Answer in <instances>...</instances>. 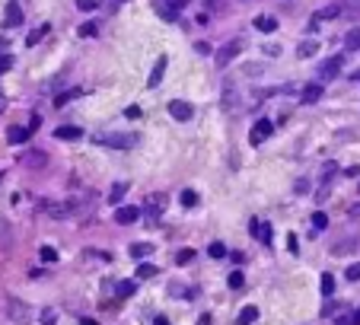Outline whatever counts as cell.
Returning a JSON list of instances; mask_svg holds the SVG:
<instances>
[{
    "label": "cell",
    "instance_id": "obj_1",
    "mask_svg": "<svg viewBox=\"0 0 360 325\" xmlns=\"http://www.w3.org/2000/svg\"><path fill=\"white\" fill-rule=\"evenodd\" d=\"M93 140L102 143V147H112V150H131L140 143V134H134V131H102Z\"/></svg>",
    "mask_w": 360,
    "mask_h": 325
},
{
    "label": "cell",
    "instance_id": "obj_2",
    "mask_svg": "<svg viewBox=\"0 0 360 325\" xmlns=\"http://www.w3.org/2000/svg\"><path fill=\"white\" fill-rule=\"evenodd\" d=\"M239 51H243V42L233 39V42H226V45H220L217 51H214V61H217V67H230V61Z\"/></svg>",
    "mask_w": 360,
    "mask_h": 325
},
{
    "label": "cell",
    "instance_id": "obj_3",
    "mask_svg": "<svg viewBox=\"0 0 360 325\" xmlns=\"http://www.w3.org/2000/svg\"><path fill=\"white\" fill-rule=\"evenodd\" d=\"M166 208H169V198H166V195H150V198H147V208H143V214H147V220L153 223V220H160V217H163Z\"/></svg>",
    "mask_w": 360,
    "mask_h": 325
},
{
    "label": "cell",
    "instance_id": "obj_4",
    "mask_svg": "<svg viewBox=\"0 0 360 325\" xmlns=\"http://www.w3.org/2000/svg\"><path fill=\"white\" fill-rule=\"evenodd\" d=\"M271 134H274V122L261 118V122H255V128L249 131V143H252V147H255V143H265Z\"/></svg>",
    "mask_w": 360,
    "mask_h": 325
},
{
    "label": "cell",
    "instance_id": "obj_5",
    "mask_svg": "<svg viewBox=\"0 0 360 325\" xmlns=\"http://www.w3.org/2000/svg\"><path fill=\"white\" fill-rule=\"evenodd\" d=\"M19 163L29 166V169H42V166L48 163V153L45 150H26V153L19 156Z\"/></svg>",
    "mask_w": 360,
    "mask_h": 325
},
{
    "label": "cell",
    "instance_id": "obj_6",
    "mask_svg": "<svg viewBox=\"0 0 360 325\" xmlns=\"http://www.w3.org/2000/svg\"><path fill=\"white\" fill-rule=\"evenodd\" d=\"M169 115L175 118V122H188V118L195 115V108H191L185 99H172V102H169Z\"/></svg>",
    "mask_w": 360,
    "mask_h": 325
},
{
    "label": "cell",
    "instance_id": "obj_7",
    "mask_svg": "<svg viewBox=\"0 0 360 325\" xmlns=\"http://www.w3.org/2000/svg\"><path fill=\"white\" fill-rule=\"evenodd\" d=\"M322 96H325V86H322V83H306V86L299 90V99H303L306 105H313V102H319Z\"/></svg>",
    "mask_w": 360,
    "mask_h": 325
},
{
    "label": "cell",
    "instance_id": "obj_8",
    "mask_svg": "<svg viewBox=\"0 0 360 325\" xmlns=\"http://www.w3.org/2000/svg\"><path fill=\"white\" fill-rule=\"evenodd\" d=\"M166 64H169V57H166V54H160V57H157V64H153V74L147 77V86H160V83H163Z\"/></svg>",
    "mask_w": 360,
    "mask_h": 325
},
{
    "label": "cell",
    "instance_id": "obj_9",
    "mask_svg": "<svg viewBox=\"0 0 360 325\" xmlns=\"http://www.w3.org/2000/svg\"><path fill=\"white\" fill-rule=\"evenodd\" d=\"M137 217H140V211H137V208H131V204H128V208H125V204H122V208H115V223H122V226L134 223Z\"/></svg>",
    "mask_w": 360,
    "mask_h": 325
},
{
    "label": "cell",
    "instance_id": "obj_10",
    "mask_svg": "<svg viewBox=\"0 0 360 325\" xmlns=\"http://www.w3.org/2000/svg\"><path fill=\"white\" fill-rule=\"evenodd\" d=\"M7 26L10 29L22 26V7H19V0H10V4H7Z\"/></svg>",
    "mask_w": 360,
    "mask_h": 325
},
{
    "label": "cell",
    "instance_id": "obj_11",
    "mask_svg": "<svg viewBox=\"0 0 360 325\" xmlns=\"http://www.w3.org/2000/svg\"><path fill=\"white\" fill-rule=\"evenodd\" d=\"M341 64H344V57H328V61L319 67V77H322V80H328V77H338Z\"/></svg>",
    "mask_w": 360,
    "mask_h": 325
},
{
    "label": "cell",
    "instance_id": "obj_12",
    "mask_svg": "<svg viewBox=\"0 0 360 325\" xmlns=\"http://www.w3.org/2000/svg\"><path fill=\"white\" fill-rule=\"evenodd\" d=\"M48 32H51V22H42V26H35V29L26 35V48H35V45H39Z\"/></svg>",
    "mask_w": 360,
    "mask_h": 325
},
{
    "label": "cell",
    "instance_id": "obj_13",
    "mask_svg": "<svg viewBox=\"0 0 360 325\" xmlns=\"http://www.w3.org/2000/svg\"><path fill=\"white\" fill-rule=\"evenodd\" d=\"M7 312H10V319H16V322H26V316H29V309L22 306L19 300H13V297L7 300Z\"/></svg>",
    "mask_w": 360,
    "mask_h": 325
},
{
    "label": "cell",
    "instance_id": "obj_14",
    "mask_svg": "<svg viewBox=\"0 0 360 325\" xmlns=\"http://www.w3.org/2000/svg\"><path fill=\"white\" fill-rule=\"evenodd\" d=\"M338 16H344V13H341V7H338V4H328V7H322L319 13L313 16V22H322V19H338Z\"/></svg>",
    "mask_w": 360,
    "mask_h": 325
},
{
    "label": "cell",
    "instance_id": "obj_15",
    "mask_svg": "<svg viewBox=\"0 0 360 325\" xmlns=\"http://www.w3.org/2000/svg\"><path fill=\"white\" fill-rule=\"evenodd\" d=\"M252 236H255L258 239V243H271V226L268 223H258V220H252Z\"/></svg>",
    "mask_w": 360,
    "mask_h": 325
},
{
    "label": "cell",
    "instance_id": "obj_16",
    "mask_svg": "<svg viewBox=\"0 0 360 325\" xmlns=\"http://www.w3.org/2000/svg\"><path fill=\"white\" fill-rule=\"evenodd\" d=\"M54 137H57V140H80V137H83V131L74 128V125H64V128H57V131H54Z\"/></svg>",
    "mask_w": 360,
    "mask_h": 325
},
{
    "label": "cell",
    "instance_id": "obj_17",
    "mask_svg": "<svg viewBox=\"0 0 360 325\" xmlns=\"http://www.w3.org/2000/svg\"><path fill=\"white\" fill-rule=\"evenodd\" d=\"M153 7H157V13H160V16H163L166 22H175V16H178V13H175V7L163 4V0H153Z\"/></svg>",
    "mask_w": 360,
    "mask_h": 325
},
{
    "label": "cell",
    "instance_id": "obj_18",
    "mask_svg": "<svg viewBox=\"0 0 360 325\" xmlns=\"http://www.w3.org/2000/svg\"><path fill=\"white\" fill-rule=\"evenodd\" d=\"M29 134H32L29 128H19V125H16V128H10V131H7V140H10V143H22Z\"/></svg>",
    "mask_w": 360,
    "mask_h": 325
},
{
    "label": "cell",
    "instance_id": "obj_19",
    "mask_svg": "<svg viewBox=\"0 0 360 325\" xmlns=\"http://www.w3.org/2000/svg\"><path fill=\"white\" fill-rule=\"evenodd\" d=\"M255 29L258 32H274V29H278V19H274V16H258L255 19Z\"/></svg>",
    "mask_w": 360,
    "mask_h": 325
},
{
    "label": "cell",
    "instance_id": "obj_20",
    "mask_svg": "<svg viewBox=\"0 0 360 325\" xmlns=\"http://www.w3.org/2000/svg\"><path fill=\"white\" fill-rule=\"evenodd\" d=\"M258 319V309L255 306H246L243 312H239V319H236V325H252V322H255Z\"/></svg>",
    "mask_w": 360,
    "mask_h": 325
},
{
    "label": "cell",
    "instance_id": "obj_21",
    "mask_svg": "<svg viewBox=\"0 0 360 325\" xmlns=\"http://www.w3.org/2000/svg\"><path fill=\"white\" fill-rule=\"evenodd\" d=\"M344 48L347 51H360V29H351L344 35Z\"/></svg>",
    "mask_w": 360,
    "mask_h": 325
},
{
    "label": "cell",
    "instance_id": "obj_22",
    "mask_svg": "<svg viewBox=\"0 0 360 325\" xmlns=\"http://www.w3.org/2000/svg\"><path fill=\"white\" fill-rule=\"evenodd\" d=\"M338 7H341L344 16H357L360 13V0H338Z\"/></svg>",
    "mask_w": 360,
    "mask_h": 325
},
{
    "label": "cell",
    "instance_id": "obj_23",
    "mask_svg": "<svg viewBox=\"0 0 360 325\" xmlns=\"http://www.w3.org/2000/svg\"><path fill=\"white\" fill-rule=\"evenodd\" d=\"M128 195V182H115L112 185V195H109V201L112 204H122V198Z\"/></svg>",
    "mask_w": 360,
    "mask_h": 325
},
{
    "label": "cell",
    "instance_id": "obj_24",
    "mask_svg": "<svg viewBox=\"0 0 360 325\" xmlns=\"http://www.w3.org/2000/svg\"><path fill=\"white\" fill-rule=\"evenodd\" d=\"M150 252H153V246H147V243H134V246H131V258H147L150 255Z\"/></svg>",
    "mask_w": 360,
    "mask_h": 325
},
{
    "label": "cell",
    "instance_id": "obj_25",
    "mask_svg": "<svg viewBox=\"0 0 360 325\" xmlns=\"http://www.w3.org/2000/svg\"><path fill=\"white\" fill-rule=\"evenodd\" d=\"M316 48H319V45H316L313 39H306V42H299L296 54H299V57H313V54H316Z\"/></svg>",
    "mask_w": 360,
    "mask_h": 325
},
{
    "label": "cell",
    "instance_id": "obj_26",
    "mask_svg": "<svg viewBox=\"0 0 360 325\" xmlns=\"http://www.w3.org/2000/svg\"><path fill=\"white\" fill-rule=\"evenodd\" d=\"M137 278L140 281H147V278H157V264H150V261H143L140 268H137Z\"/></svg>",
    "mask_w": 360,
    "mask_h": 325
},
{
    "label": "cell",
    "instance_id": "obj_27",
    "mask_svg": "<svg viewBox=\"0 0 360 325\" xmlns=\"http://www.w3.org/2000/svg\"><path fill=\"white\" fill-rule=\"evenodd\" d=\"M134 290H137V284H134V281H122V284H118V297H122V300L134 297Z\"/></svg>",
    "mask_w": 360,
    "mask_h": 325
},
{
    "label": "cell",
    "instance_id": "obj_28",
    "mask_svg": "<svg viewBox=\"0 0 360 325\" xmlns=\"http://www.w3.org/2000/svg\"><path fill=\"white\" fill-rule=\"evenodd\" d=\"M77 96H80V90H67V93H61V96H54V105H57V108H64L70 99H77Z\"/></svg>",
    "mask_w": 360,
    "mask_h": 325
},
{
    "label": "cell",
    "instance_id": "obj_29",
    "mask_svg": "<svg viewBox=\"0 0 360 325\" xmlns=\"http://www.w3.org/2000/svg\"><path fill=\"white\" fill-rule=\"evenodd\" d=\"M80 35H83V39H96V35H99V22H83Z\"/></svg>",
    "mask_w": 360,
    "mask_h": 325
},
{
    "label": "cell",
    "instance_id": "obj_30",
    "mask_svg": "<svg viewBox=\"0 0 360 325\" xmlns=\"http://www.w3.org/2000/svg\"><path fill=\"white\" fill-rule=\"evenodd\" d=\"M325 226H328V214L316 211V214H313V230H319V233H322V230H325Z\"/></svg>",
    "mask_w": 360,
    "mask_h": 325
},
{
    "label": "cell",
    "instance_id": "obj_31",
    "mask_svg": "<svg viewBox=\"0 0 360 325\" xmlns=\"http://www.w3.org/2000/svg\"><path fill=\"white\" fill-rule=\"evenodd\" d=\"M322 297H332L335 293V278H332V274H322Z\"/></svg>",
    "mask_w": 360,
    "mask_h": 325
},
{
    "label": "cell",
    "instance_id": "obj_32",
    "mask_svg": "<svg viewBox=\"0 0 360 325\" xmlns=\"http://www.w3.org/2000/svg\"><path fill=\"white\" fill-rule=\"evenodd\" d=\"M191 258H195V249H178L175 252V264H188Z\"/></svg>",
    "mask_w": 360,
    "mask_h": 325
},
{
    "label": "cell",
    "instance_id": "obj_33",
    "mask_svg": "<svg viewBox=\"0 0 360 325\" xmlns=\"http://www.w3.org/2000/svg\"><path fill=\"white\" fill-rule=\"evenodd\" d=\"M226 284H230V287H233V290H239V287H243V284H246V274H243V271H233V274H230V278H226Z\"/></svg>",
    "mask_w": 360,
    "mask_h": 325
},
{
    "label": "cell",
    "instance_id": "obj_34",
    "mask_svg": "<svg viewBox=\"0 0 360 325\" xmlns=\"http://www.w3.org/2000/svg\"><path fill=\"white\" fill-rule=\"evenodd\" d=\"M77 7L83 10V13H93V10L102 7V0H77Z\"/></svg>",
    "mask_w": 360,
    "mask_h": 325
},
{
    "label": "cell",
    "instance_id": "obj_35",
    "mask_svg": "<svg viewBox=\"0 0 360 325\" xmlns=\"http://www.w3.org/2000/svg\"><path fill=\"white\" fill-rule=\"evenodd\" d=\"M207 252H211V258H223V255H226V246H223V243H211Z\"/></svg>",
    "mask_w": 360,
    "mask_h": 325
},
{
    "label": "cell",
    "instance_id": "obj_36",
    "mask_svg": "<svg viewBox=\"0 0 360 325\" xmlns=\"http://www.w3.org/2000/svg\"><path fill=\"white\" fill-rule=\"evenodd\" d=\"M182 204H185V208H195V204H198V195H195L191 188H185V191H182Z\"/></svg>",
    "mask_w": 360,
    "mask_h": 325
},
{
    "label": "cell",
    "instance_id": "obj_37",
    "mask_svg": "<svg viewBox=\"0 0 360 325\" xmlns=\"http://www.w3.org/2000/svg\"><path fill=\"white\" fill-rule=\"evenodd\" d=\"M42 261H57V252L51 246H42Z\"/></svg>",
    "mask_w": 360,
    "mask_h": 325
},
{
    "label": "cell",
    "instance_id": "obj_38",
    "mask_svg": "<svg viewBox=\"0 0 360 325\" xmlns=\"http://www.w3.org/2000/svg\"><path fill=\"white\" fill-rule=\"evenodd\" d=\"M57 316H54V309H42V325H54Z\"/></svg>",
    "mask_w": 360,
    "mask_h": 325
},
{
    "label": "cell",
    "instance_id": "obj_39",
    "mask_svg": "<svg viewBox=\"0 0 360 325\" xmlns=\"http://www.w3.org/2000/svg\"><path fill=\"white\" fill-rule=\"evenodd\" d=\"M354 243H351V239H347V243H338V246H335L332 252H335V255H347V249H351Z\"/></svg>",
    "mask_w": 360,
    "mask_h": 325
},
{
    "label": "cell",
    "instance_id": "obj_40",
    "mask_svg": "<svg viewBox=\"0 0 360 325\" xmlns=\"http://www.w3.org/2000/svg\"><path fill=\"white\" fill-rule=\"evenodd\" d=\"M347 281H360V261H357V264H351V268H347Z\"/></svg>",
    "mask_w": 360,
    "mask_h": 325
},
{
    "label": "cell",
    "instance_id": "obj_41",
    "mask_svg": "<svg viewBox=\"0 0 360 325\" xmlns=\"http://www.w3.org/2000/svg\"><path fill=\"white\" fill-rule=\"evenodd\" d=\"M10 67H13V57H10V54H0V74H4V70H10Z\"/></svg>",
    "mask_w": 360,
    "mask_h": 325
},
{
    "label": "cell",
    "instance_id": "obj_42",
    "mask_svg": "<svg viewBox=\"0 0 360 325\" xmlns=\"http://www.w3.org/2000/svg\"><path fill=\"white\" fill-rule=\"evenodd\" d=\"M195 48H198V54H211V51H214V48H211V45H207V42H198V45H195Z\"/></svg>",
    "mask_w": 360,
    "mask_h": 325
},
{
    "label": "cell",
    "instance_id": "obj_43",
    "mask_svg": "<svg viewBox=\"0 0 360 325\" xmlns=\"http://www.w3.org/2000/svg\"><path fill=\"white\" fill-rule=\"evenodd\" d=\"M39 125H42V115H32L29 118V131H39Z\"/></svg>",
    "mask_w": 360,
    "mask_h": 325
},
{
    "label": "cell",
    "instance_id": "obj_44",
    "mask_svg": "<svg viewBox=\"0 0 360 325\" xmlns=\"http://www.w3.org/2000/svg\"><path fill=\"white\" fill-rule=\"evenodd\" d=\"M335 172H338V166H335V163H328V166H325V175H322V179H332Z\"/></svg>",
    "mask_w": 360,
    "mask_h": 325
},
{
    "label": "cell",
    "instance_id": "obj_45",
    "mask_svg": "<svg viewBox=\"0 0 360 325\" xmlns=\"http://www.w3.org/2000/svg\"><path fill=\"white\" fill-rule=\"evenodd\" d=\"M287 246H290V252H299V243H296V236H287Z\"/></svg>",
    "mask_w": 360,
    "mask_h": 325
},
{
    "label": "cell",
    "instance_id": "obj_46",
    "mask_svg": "<svg viewBox=\"0 0 360 325\" xmlns=\"http://www.w3.org/2000/svg\"><path fill=\"white\" fill-rule=\"evenodd\" d=\"M335 325H354V319L351 316H338V322H335Z\"/></svg>",
    "mask_w": 360,
    "mask_h": 325
},
{
    "label": "cell",
    "instance_id": "obj_47",
    "mask_svg": "<svg viewBox=\"0 0 360 325\" xmlns=\"http://www.w3.org/2000/svg\"><path fill=\"white\" fill-rule=\"evenodd\" d=\"M153 325H169V319H166V316H157V319H153Z\"/></svg>",
    "mask_w": 360,
    "mask_h": 325
},
{
    "label": "cell",
    "instance_id": "obj_48",
    "mask_svg": "<svg viewBox=\"0 0 360 325\" xmlns=\"http://www.w3.org/2000/svg\"><path fill=\"white\" fill-rule=\"evenodd\" d=\"M80 325H99V322H96V319H89V316H86V319H80Z\"/></svg>",
    "mask_w": 360,
    "mask_h": 325
},
{
    "label": "cell",
    "instance_id": "obj_49",
    "mask_svg": "<svg viewBox=\"0 0 360 325\" xmlns=\"http://www.w3.org/2000/svg\"><path fill=\"white\" fill-rule=\"evenodd\" d=\"M351 319H354V325H360V309H354V312H351Z\"/></svg>",
    "mask_w": 360,
    "mask_h": 325
},
{
    "label": "cell",
    "instance_id": "obj_50",
    "mask_svg": "<svg viewBox=\"0 0 360 325\" xmlns=\"http://www.w3.org/2000/svg\"><path fill=\"white\" fill-rule=\"evenodd\" d=\"M185 4H188V0H172V7H175V10H182Z\"/></svg>",
    "mask_w": 360,
    "mask_h": 325
},
{
    "label": "cell",
    "instance_id": "obj_51",
    "mask_svg": "<svg viewBox=\"0 0 360 325\" xmlns=\"http://www.w3.org/2000/svg\"><path fill=\"white\" fill-rule=\"evenodd\" d=\"M4 108H7V99H4V93H0V112H4Z\"/></svg>",
    "mask_w": 360,
    "mask_h": 325
},
{
    "label": "cell",
    "instance_id": "obj_52",
    "mask_svg": "<svg viewBox=\"0 0 360 325\" xmlns=\"http://www.w3.org/2000/svg\"><path fill=\"white\" fill-rule=\"evenodd\" d=\"M354 80H360V70H357V74H354Z\"/></svg>",
    "mask_w": 360,
    "mask_h": 325
}]
</instances>
